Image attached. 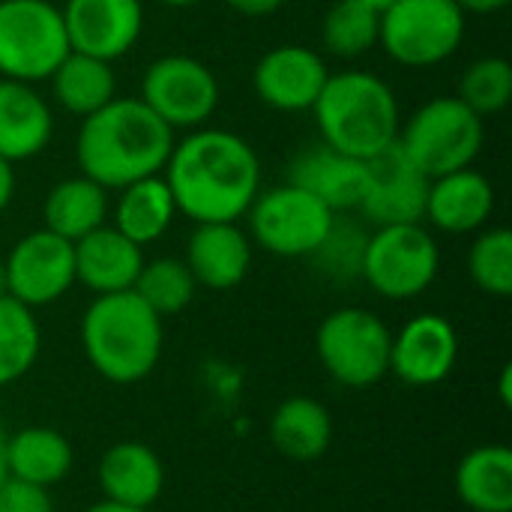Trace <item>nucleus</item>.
Segmentation results:
<instances>
[{"mask_svg":"<svg viewBox=\"0 0 512 512\" xmlns=\"http://www.w3.org/2000/svg\"><path fill=\"white\" fill-rule=\"evenodd\" d=\"M177 213L201 222H240L261 192V162L255 147L228 129H192L162 171Z\"/></svg>","mask_w":512,"mask_h":512,"instance_id":"1","label":"nucleus"},{"mask_svg":"<svg viewBox=\"0 0 512 512\" xmlns=\"http://www.w3.org/2000/svg\"><path fill=\"white\" fill-rule=\"evenodd\" d=\"M174 141V129L138 96H114L105 108L81 120L75 159L84 177L117 192L135 180L162 174Z\"/></svg>","mask_w":512,"mask_h":512,"instance_id":"2","label":"nucleus"},{"mask_svg":"<svg viewBox=\"0 0 512 512\" xmlns=\"http://www.w3.org/2000/svg\"><path fill=\"white\" fill-rule=\"evenodd\" d=\"M78 333L90 369L117 387L147 381L165 348L162 318L135 291L93 297Z\"/></svg>","mask_w":512,"mask_h":512,"instance_id":"3","label":"nucleus"},{"mask_svg":"<svg viewBox=\"0 0 512 512\" xmlns=\"http://www.w3.org/2000/svg\"><path fill=\"white\" fill-rule=\"evenodd\" d=\"M312 114L327 147L363 162L390 150L402 126L393 87L363 69L330 75Z\"/></svg>","mask_w":512,"mask_h":512,"instance_id":"4","label":"nucleus"},{"mask_svg":"<svg viewBox=\"0 0 512 512\" xmlns=\"http://www.w3.org/2000/svg\"><path fill=\"white\" fill-rule=\"evenodd\" d=\"M486 126L459 96H435L423 102L402 126L396 147L429 180L471 168L483 150Z\"/></svg>","mask_w":512,"mask_h":512,"instance_id":"5","label":"nucleus"},{"mask_svg":"<svg viewBox=\"0 0 512 512\" xmlns=\"http://www.w3.org/2000/svg\"><path fill=\"white\" fill-rule=\"evenodd\" d=\"M393 330L387 321L363 306L330 312L315 333V354L324 372L351 390L375 387L390 375Z\"/></svg>","mask_w":512,"mask_h":512,"instance_id":"6","label":"nucleus"},{"mask_svg":"<svg viewBox=\"0 0 512 512\" xmlns=\"http://www.w3.org/2000/svg\"><path fill=\"white\" fill-rule=\"evenodd\" d=\"M462 39L465 12L456 0H396L381 12L378 45L399 66H438L462 48Z\"/></svg>","mask_w":512,"mask_h":512,"instance_id":"7","label":"nucleus"},{"mask_svg":"<svg viewBox=\"0 0 512 512\" xmlns=\"http://www.w3.org/2000/svg\"><path fill=\"white\" fill-rule=\"evenodd\" d=\"M438 270V240L420 222L387 225L369 234L360 279L384 300H414L435 285Z\"/></svg>","mask_w":512,"mask_h":512,"instance_id":"8","label":"nucleus"},{"mask_svg":"<svg viewBox=\"0 0 512 512\" xmlns=\"http://www.w3.org/2000/svg\"><path fill=\"white\" fill-rule=\"evenodd\" d=\"M66 54L60 6L51 0H0V78L45 81Z\"/></svg>","mask_w":512,"mask_h":512,"instance_id":"9","label":"nucleus"},{"mask_svg":"<svg viewBox=\"0 0 512 512\" xmlns=\"http://www.w3.org/2000/svg\"><path fill=\"white\" fill-rule=\"evenodd\" d=\"M249 240L276 258H309L327 237L336 213L294 183L261 189L246 210Z\"/></svg>","mask_w":512,"mask_h":512,"instance_id":"10","label":"nucleus"},{"mask_svg":"<svg viewBox=\"0 0 512 512\" xmlns=\"http://www.w3.org/2000/svg\"><path fill=\"white\" fill-rule=\"evenodd\" d=\"M138 99L174 132H192L216 114L219 81L198 57L165 54L144 69Z\"/></svg>","mask_w":512,"mask_h":512,"instance_id":"11","label":"nucleus"},{"mask_svg":"<svg viewBox=\"0 0 512 512\" xmlns=\"http://www.w3.org/2000/svg\"><path fill=\"white\" fill-rule=\"evenodd\" d=\"M3 267L9 297L33 312L57 303L75 285V249L48 228L24 234L3 258Z\"/></svg>","mask_w":512,"mask_h":512,"instance_id":"12","label":"nucleus"},{"mask_svg":"<svg viewBox=\"0 0 512 512\" xmlns=\"http://www.w3.org/2000/svg\"><path fill=\"white\" fill-rule=\"evenodd\" d=\"M426 195L429 177L414 168L393 144L390 150L366 162V189L357 213L375 228L414 225L426 216Z\"/></svg>","mask_w":512,"mask_h":512,"instance_id":"13","label":"nucleus"},{"mask_svg":"<svg viewBox=\"0 0 512 512\" xmlns=\"http://www.w3.org/2000/svg\"><path fill=\"white\" fill-rule=\"evenodd\" d=\"M459 363V333L450 318L420 312L408 318L390 345V372L408 387H435Z\"/></svg>","mask_w":512,"mask_h":512,"instance_id":"14","label":"nucleus"},{"mask_svg":"<svg viewBox=\"0 0 512 512\" xmlns=\"http://www.w3.org/2000/svg\"><path fill=\"white\" fill-rule=\"evenodd\" d=\"M69 51L114 63L129 54L144 30L141 0H66L60 6Z\"/></svg>","mask_w":512,"mask_h":512,"instance_id":"15","label":"nucleus"},{"mask_svg":"<svg viewBox=\"0 0 512 512\" xmlns=\"http://www.w3.org/2000/svg\"><path fill=\"white\" fill-rule=\"evenodd\" d=\"M327 78L330 69L315 48L276 45L255 63L252 87L267 108L291 114V111H312Z\"/></svg>","mask_w":512,"mask_h":512,"instance_id":"16","label":"nucleus"},{"mask_svg":"<svg viewBox=\"0 0 512 512\" xmlns=\"http://www.w3.org/2000/svg\"><path fill=\"white\" fill-rule=\"evenodd\" d=\"M183 261L198 288L231 291L252 270V240L237 222H201L189 234Z\"/></svg>","mask_w":512,"mask_h":512,"instance_id":"17","label":"nucleus"},{"mask_svg":"<svg viewBox=\"0 0 512 512\" xmlns=\"http://www.w3.org/2000/svg\"><path fill=\"white\" fill-rule=\"evenodd\" d=\"M288 183L306 189L321 204H327L336 216L357 213L363 189H366V162L345 156L324 141L300 150L288 165Z\"/></svg>","mask_w":512,"mask_h":512,"instance_id":"18","label":"nucleus"},{"mask_svg":"<svg viewBox=\"0 0 512 512\" xmlns=\"http://www.w3.org/2000/svg\"><path fill=\"white\" fill-rule=\"evenodd\" d=\"M96 483L105 501L150 510L165 492V465L150 444L117 441L102 453Z\"/></svg>","mask_w":512,"mask_h":512,"instance_id":"19","label":"nucleus"},{"mask_svg":"<svg viewBox=\"0 0 512 512\" xmlns=\"http://www.w3.org/2000/svg\"><path fill=\"white\" fill-rule=\"evenodd\" d=\"M495 213V186L474 168H459L429 180L426 216L444 234H474Z\"/></svg>","mask_w":512,"mask_h":512,"instance_id":"20","label":"nucleus"},{"mask_svg":"<svg viewBox=\"0 0 512 512\" xmlns=\"http://www.w3.org/2000/svg\"><path fill=\"white\" fill-rule=\"evenodd\" d=\"M75 249V282L87 291L99 294H120L132 291L141 267L144 249L123 237L114 225H102L81 240L72 243Z\"/></svg>","mask_w":512,"mask_h":512,"instance_id":"21","label":"nucleus"},{"mask_svg":"<svg viewBox=\"0 0 512 512\" xmlns=\"http://www.w3.org/2000/svg\"><path fill=\"white\" fill-rule=\"evenodd\" d=\"M54 135V114L33 84L0 78V159L24 162L39 156Z\"/></svg>","mask_w":512,"mask_h":512,"instance_id":"22","label":"nucleus"},{"mask_svg":"<svg viewBox=\"0 0 512 512\" xmlns=\"http://www.w3.org/2000/svg\"><path fill=\"white\" fill-rule=\"evenodd\" d=\"M270 444L291 462H315L333 444V417L330 408L312 396L282 399L267 423Z\"/></svg>","mask_w":512,"mask_h":512,"instance_id":"23","label":"nucleus"},{"mask_svg":"<svg viewBox=\"0 0 512 512\" xmlns=\"http://www.w3.org/2000/svg\"><path fill=\"white\" fill-rule=\"evenodd\" d=\"M456 498L474 512H512V450L483 444L462 456L453 474Z\"/></svg>","mask_w":512,"mask_h":512,"instance_id":"24","label":"nucleus"},{"mask_svg":"<svg viewBox=\"0 0 512 512\" xmlns=\"http://www.w3.org/2000/svg\"><path fill=\"white\" fill-rule=\"evenodd\" d=\"M75 450L69 438L51 426H24L6 438V471L15 480L51 489L69 477Z\"/></svg>","mask_w":512,"mask_h":512,"instance_id":"25","label":"nucleus"},{"mask_svg":"<svg viewBox=\"0 0 512 512\" xmlns=\"http://www.w3.org/2000/svg\"><path fill=\"white\" fill-rule=\"evenodd\" d=\"M117 192L120 195L114 204V228L123 237L144 249L168 234V228L177 219V204L162 174L135 180Z\"/></svg>","mask_w":512,"mask_h":512,"instance_id":"26","label":"nucleus"},{"mask_svg":"<svg viewBox=\"0 0 512 512\" xmlns=\"http://www.w3.org/2000/svg\"><path fill=\"white\" fill-rule=\"evenodd\" d=\"M108 216V189L96 180L78 174L54 183L42 201V228L54 231L57 237L75 243L84 234L105 225Z\"/></svg>","mask_w":512,"mask_h":512,"instance_id":"27","label":"nucleus"},{"mask_svg":"<svg viewBox=\"0 0 512 512\" xmlns=\"http://www.w3.org/2000/svg\"><path fill=\"white\" fill-rule=\"evenodd\" d=\"M48 81L57 105L81 120L105 108L117 96V78L111 63L81 51H69Z\"/></svg>","mask_w":512,"mask_h":512,"instance_id":"28","label":"nucleus"},{"mask_svg":"<svg viewBox=\"0 0 512 512\" xmlns=\"http://www.w3.org/2000/svg\"><path fill=\"white\" fill-rule=\"evenodd\" d=\"M42 351L36 312L9 294L0 297V390L33 372Z\"/></svg>","mask_w":512,"mask_h":512,"instance_id":"29","label":"nucleus"},{"mask_svg":"<svg viewBox=\"0 0 512 512\" xmlns=\"http://www.w3.org/2000/svg\"><path fill=\"white\" fill-rule=\"evenodd\" d=\"M381 12L360 0H336L321 21V42L333 57L354 60L378 45Z\"/></svg>","mask_w":512,"mask_h":512,"instance_id":"30","label":"nucleus"},{"mask_svg":"<svg viewBox=\"0 0 512 512\" xmlns=\"http://www.w3.org/2000/svg\"><path fill=\"white\" fill-rule=\"evenodd\" d=\"M132 291L159 315H180L183 309H189V303L195 300V279L186 267V261L180 258H153L144 261Z\"/></svg>","mask_w":512,"mask_h":512,"instance_id":"31","label":"nucleus"},{"mask_svg":"<svg viewBox=\"0 0 512 512\" xmlns=\"http://www.w3.org/2000/svg\"><path fill=\"white\" fill-rule=\"evenodd\" d=\"M471 282L489 297L512 294V231L510 228H483L468 252Z\"/></svg>","mask_w":512,"mask_h":512,"instance_id":"32","label":"nucleus"},{"mask_svg":"<svg viewBox=\"0 0 512 512\" xmlns=\"http://www.w3.org/2000/svg\"><path fill=\"white\" fill-rule=\"evenodd\" d=\"M456 96L483 120L504 111L512 99L510 60H504V57H480V60H474L465 69Z\"/></svg>","mask_w":512,"mask_h":512,"instance_id":"33","label":"nucleus"},{"mask_svg":"<svg viewBox=\"0 0 512 512\" xmlns=\"http://www.w3.org/2000/svg\"><path fill=\"white\" fill-rule=\"evenodd\" d=\"M366 240H369V231H363V225L351 222V219H333L324 243L309 255L315 261V267L336 279V282H351V279H360V270H363V255H366Z\"/></svg>","mask_w":512,"mask_h":512,"instance_id":"34","label":"nucleus"},{"mask_svg":"<svg viewBox=\"0 0 512 512\" xmlns=\"http://www.w3.org/2000/svg\"><path fill=\"white\" fill-rule=\"evenodd\" d=\"M0 512H57L51 489L6 477L0 483Z\"/></svg>","mask_w":512,"mask_h":512,"instance_id":"35","label":"nucleus"},{"mask_svg":"<svg viewBox=\"0 0 512 512\" xmlns=\"http://www.w3.org/2000/svg\"><path fill=\"white\" fill-rule=\"evenodd\" d=\"M234 12L240 15H249V18H264V15H273L285 6V0H225Z\"/></svg>","mask_w":512,"mask_h":512,"instance_id":"36","label":"nucleus"},{"mask_svg":"<svg viewBox=\"0 0 512 512\" xmlns=\"http://www.w3.org/2000/svg\"><path fill=\"white\" fill-rule=\"evenodd\" d=\"M12 195H15V168L12 162L0 159V213L12 204Z\"/></svg>","mask_w":512,"mask_h":512,"instance_id":"37","label":"nucleus"},{"mask_svg":"<svg viewBox=\"0 0 512 512\" xmlns=\"http://www.w3.org/2000/svg\"><path fill=\"white\" fill-rule=\"evenodd\" d=\"M459 3V9L468 15V12H474V15H492V12H501V9H507L510 6V0H456Z\"/></svg>","mask_w":512,"mask_h":512,"instance_id":"38","label":"nucleus"},{"mask_svg":"<svg viewBox=\"0 0 512 512\" xmlns=\"http://www.w3.org/2000/svg\"><path fill=\"white\" fill-rule=\"evenodd\" d=\"M510 381H512V366L507 363V366L501 369V384H498V396H501V405H504V408H512Z\"/></svg>","mask_w":512,"mask_h":512,"instance_id":"39","label":"nucleus"},{"mask_svg":"<svg viewBox=\"0 0 512 512\" xmlns=\"http://www.w3.org/2000/svg\"><path fill=\"white\" fill-rule=\"evenodd\" d=\"M84 512H147V510H138V507H126V504H117V501H96V504H90Z\"/></svg>","mask_w":512,"mask_h":512,"instance_id":"40","label":"nucleus"},{"mask_svg":"<svg viewBox=\"0 0 512 512\" xmlns=\"http://www.w3.org/2000/svg\"><path fill=\"white\" fill-rule=\"evenodd\" d=\"M6 438H9V432H6V423L0 417V483L9 477V471H6Z\"/></svg>","mask_w":512,"mask_h":512,"instance_id":"41","label":"nucleus"},{"mask_svg":"<svg viewBox=\"0 0 512 512\" xmlns=\"http://www.w3.org/2000/svg\"><path fill=\"white\" fill-rule=\"evenodd\" d=\"M360 3H366L369 9H375V12H384V9H390L396 0H360Z\"/></svg>","mask_w":512,"mask_h":512,"instance_id":"42","label":"nucleus"},{"mask_svg":"<svg viewBox=\"0 0 512 512\" xmlns=\"http://www.w3.org/2000/svg\"><path fill=\"white\" fill-rule=\"evenodd\" d=\"M162 6H174V9H186V6H195L201 0H159Z\"/></svg>","mask_w":512,"mask_h":512,"instance_id":"43","label":"nucleus"},{"mask_svg":"<svg viewBox=\"0 0 512 512\" xmlns=\"http://www.w3.org/2000/svg\"><path fill=\"white\" fill-rule=\"evenodd\" d=\"M9 291H6V267H3V261H0V297H6Z\"/></svg>","mask_w":512,"mask_h":512,"instance_id":"44","label":"nucleus"}]
</instances>
